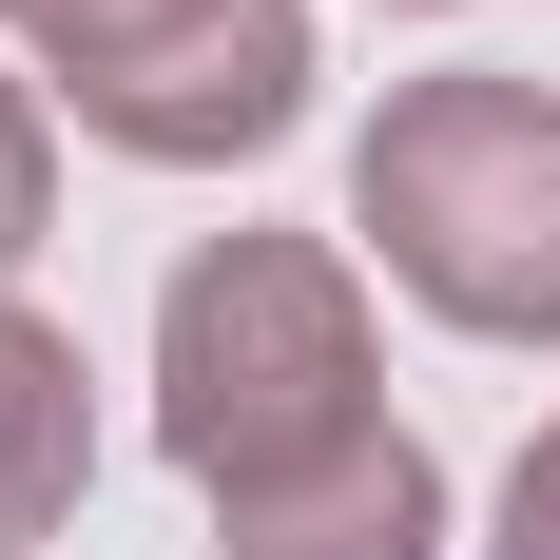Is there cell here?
I'll use <instances>...</instances> for the list:
<instances>
[{
	"label": "cell",
	"mask_w": 560,
	"mask_h": 560,
	"mask_svg": "<svg viewBox=\"0 0 560 560\" xmlns=\"http://www.w3.org/2000/svg\"><path fill=\"white\" fill-rule=\"evenodd\" d=\"M387 348H368V271L329 232H194L155 290V445L194 464V503H252L290 464H329L387 425Z\"/></svg>",
	"instance_id": "obj_1"
},
{
	"label": "cell",
	"mask_w": 560,
	"mask_h": 560,
	"mask_svg": "<svg viewBox=\"0 0 560 560\" xmlns=\"http://www.w3.org/2000/svg\"><path fill=\"white\" fill-rule=\"evenodd\" d=\"M348 232L464 348H560V97L503 58L387 78V116L348 136Z\"/></svg>",
	"instance_id": "obj_2"
},
{
	"label": "cell",
	"mask_w": 560,
	"mask_h": 560,
	"mask_svg": "<svg viewBox=\"0 0 560 560\" xmlns=\"http://www.w3.org/2000/svg\"><path fill=\"white\" fill-rule=\"evenodd\" d=\"M310 0H232V20H194L174 58H136V78H97V97H58L97 155L136 174H232V155H271L290 116H310Z\"/></svg>",
	"instance_id": "obj_3"
},
{
	"label": "cell",
	"mask_w": 560,
	"mask_h": 560,
	"mask_svg": "<svg viewBox=\"0 0 560 560\" xmlns=\"http://www.w3.org/2000/svg\"><path fill=\"white\" fill-rule=\"evenodd\" d=\"M232 560H445V464L406 445V425H368V445L290 464V483H252V503H213Z\"/></svg>",
	"instance_id": "obj_4"
},
{
	"label": "cell",
	"mask_w": 560,
	"mask_h": 560,
	"mask_svg": "<svg viewBox=\"0 0 560 560\" xmlns=\"http://www.w3.org/2000/svg\"><path fill=\"white\" fill-rule=\"evenodd\" d=\"M78 503H97V368L58 310L0 290V560H39Z\"/></svg>",
	"instance_id": "obj_5"
},
{
	"label": "cell",
	"mask_w": 560,
	"mask_h": 560,
	"mask_svg": "<svg viewBox=\"0 0 560 560\" xmlns=\"http://www.w3.org/2000/svg\"><path fill=\"white\" fill-rule=\"evenodd\" d=\"M194 20H232V0H0V39L39 58L58 97H97V78H136V58H174Z\"/></svg>",
	"instance_id": "obj_6"
},
{
	"label": "cell",
	"mask_w": 560,
	"mask_h": 560,
	"mask_svg": "<svg viewBox=\"0 0 560 560\" xmlns=\"http://www.w3.org/2000/svg\"><path fill=\"white\" fill-rule=\"evenodd\" d=\"M39 232H58V116H39V78H0V290L39 271Z\"/></svg>",
	"instance_id": "obj_7"
},
{
	"label": "cell",
	"mask_w": 560,
	"mask_h": 560,
	"mask_svg": "<svg viewBox=\"0 0 560 560\" xmlns=\"http://www.w3.org/2000/svg\"><path fill=\"white\" fill-rule=\"evenodd\" d=\"M483 560H560V425L503 464V541H483Z\"/></svg>",
	"instance_id": "obj_8"
},
{
	"label": "cell",
	"mask_w": 560,
	"mask_h": 560,
	"mask_svg": "<svg viewBox=\"0 0 560 560\" xmlns=\"http://www.w3.org/2000/svg\"><path fill=\"white\" fill-rule=\"evenodd\" d=\"M387 20H464V0H387Z\"/></svg>",
	"instance_id": "obj_9"
}]
</instances>
